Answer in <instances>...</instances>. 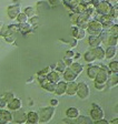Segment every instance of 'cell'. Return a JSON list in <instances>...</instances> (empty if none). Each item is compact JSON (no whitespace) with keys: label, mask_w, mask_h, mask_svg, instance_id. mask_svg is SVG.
<instances>
[{"label":"cell","mask_w":118,"mask_h":124,"mask_svg":"<svg viewBox=\"0 0 118 124\" xmlns=\"http://www.w3.org/2000/svg\"><path fill=\"white\" fill-rule=\"evenodd\" d=\"M56 112L55 106H46L42 108L39 112H38V116H39V123L40 124H46L50 122L54 119Z\"/></svg>","instance_id":"obj_1"},{"label":"cell","mask_w":118,"mask_h":124,"mask_svg":"<svg viewBox=\"0 0 118 124\" xmlns=\"http://www.w3.org/2000/svg\"><path fill=\"white\" fill-rule=\"evenodd\" d=\"M104 30L102 29L101 23L98 22L96 20H90L89 23H88V27L86 29V32H88L89 36H99L101 33V31Z\"/></svg>","instance_id":"obj_2"},{"label":"cell","mask_w":118,"mask_h":124,"mask_svg":"<svg viewBox=\"0 0 118 124\" xmlns=\"http://www.w3.org/2000/svg\"><path fill=\"white\" fill-rule=\"evenodd\" d=\"M63 122L66 124H92V120L89 116L86 115H78L77 117H73V119L65 117Z\"/></svg>","instance_id":"obj_3"},{"label":"cell","mask_w":118,"mask_h":124,"mask_svg":"<svg viewBox=\"0 0 118 124\" xmlns=\"http://www.w3.org/2000/svg\"><path fill=\"white\" fill-rule=\"evenodd\" d=\"M76 95H78V98H80L82 100L89 98L90 95V89L89 85L85 82H79L77 83V91H76Z\"/></svg>","instance_id":"obj_4"},{"label":"cell","mask_w":118,"mask_h":124,"mask_svg":"<svg viewBox=\"0 0 118 124\" xmlns=\"http://www.w3.org/2000/svg\"><path fill=\"white\" fill-rule=\"evenodd\" d=\"M90 119L94 121H97V120H101V119H105V113L102 111V108H100L99 105L97 104L92 103V108L90 110Z\"/></svg>","instance_id":"obj_5"},{"label":"cell","mask_w":118,"mask_h":124,"mask_svg":"<svg viewBox=\"0 0 118 124\" xmlns=\"http://www.w3.org/2000/svg\"><path fill=\"white\" fill-rule=\"evenodd\" d=\"M91 17L89 15H87V13H82V15H77V20H76V24L78 28L80 29H84L86 30L87 27H88V23L89 21L91 20Z\"/></svg>","instance_id":"obj_6"},{"label":"cell","mask_w":118,"mask_h":124,"mask_svg":"<svg viewBox=\"0 0 118 124\" xmlns=\"http://www.w3.org/2000/svg\"><path fill=\"white\" fill-rule=\"evenodd\" d=\"M110 9H111V7L107 3V1L106 0H101L99 2V5L95 8V11H96V13H98L100 16H107L109 15Z\"/></svg>","instance_id":"obj_7"},{"label":"cell","mask_w":118,"mask_h":124,"mask_svg":"<svg viewBox=\"0 0 118 124\" xmlns=\"http://www.w3.org/2000/svg\"><path fill=\"white\" fill-rule=\"evenodd\" d=\"M12 121L16 124H24L27 122V113L24 110L15 111V114H12Z\"/></svg>","instance_id":"obj_8"},{"label":"cell","mask_w":118,"mask_h":124,"mask_svg":"<svg viewBox=\"0 0 118 124\" xmlns=\"http://www.w3.org/2000/svg\"><path fill=\"white\" fill-rule=\"evenodd\" d=\"M12 122V113L8 110L0 108V124H8Z\"/></svg>","instance_id":"obj_9"},{"label":"cell","mask_w":118,"mask_h":124,"mask_svg":"<svg viewBox=\"0 0 118 124\" xmlns=\"http://www.w3.org/2000/svg\"><path fill=\"white\" fill-rule=\"evenodd\" d=\"M21 12V9L18 5H11L7 8V15L10 19H16L17 16Z\"/></svg>","instance_id":"obj_10"},{"label":"cell","mask_w":118,"mask_h":124,"mask_svg":"<svg viewBox=\"0 0 118 124\" xmlns=\"http://www.w3.org/2000/svg\"><path fill=\"white\" fill-rule=\"evenodd\" d=\"M7 105H8L9 111L15 112V111H18V110H20L21 108V106H22V102H21L20 99L15 98L12 101H10Z\"/></svg>","instance_id":"obj_11"},{"label":"cell","mask_w":118,"mask_h":124,"mask_svg":"<svg viewBox=\"0 0 118 124\" xmlns=\"http://www.w3.org/2000/svg\"><path fill=\"white\" fill-rule=\"evenodd\" d=\"M63 75H64V80H65L66 82L75 81V80L77 79V77H78V75H77L76 73L73 72V71L70 69V68H67V69H66L65 71H64Z\"/></svg>","instance_id":"obj_12"},{"label":"cell","mask_w":118,"mask_h":124,"mask_svg":"<svg viewBox=\"0 0 118 124\" xmlns=\"http://www.w3.org/2000/svg\"><path fill=\"white\" fill-rule=\"evenodd\" d=\"M66 86H67V82L60 80L58 83H56V89L54 93H56L59 96L64 95V94H66Z\"/></svg>","instance_id":"obj_13"},{"label":"cell","mask_w":118,"mask_h":124,"mask_svg":"<svg viewBox=\"0 0 118 124\" xmlns=\"http://www.w3.org/2000/svg\"><path fill=\"white\" fill-rule=\"evenodd\" d=\"M90 50L92 51V53H94V55H95L96 59H98V60H104L105 59V49H104L101 46L91 48Z\"/></svg>","instance_id":"obj_14"},{"label":"cell","mask_w":118,"mask_h":124,"mask_svg":"<svg viewBox=\"0 0 118 124\" xmlns=\"http://www.w3.org/2000/svg\"><path fill=\"white\" fill-rule=\"evenodd\" d=\"M46 80L49 81V82L53 83H58L59 81L61 80L60 79V74L57 72V71H49V72L46 74Z\"/></svg>","instance_id":"obj_15"},{"label":"cell","mask_w":118,"mask_h":124,"mask_svg":"<svg viewBox=\"0 0 118 124\" xmlns=\"http://www.w3.org/2000/svg\"><path fill=\"white\" fill-rule=\"evenodd\" d=\"M27 123L29 124H39V116L38 112L30 111L27 113Z\"/></svg>","instance_id":"obj_16"},{"label":"cell","mask_w":118,"mask_h":124,"mask_svg":"<svg viewBox=\"0 0 118 124\" xmlns=\"http://www.w3.org/2000/svg\"><path fill=\"white\" fill-rule=\"evenodd\" d=\"M76 91H77V83L75 81H70L67 82V86H66V94L69 96L76 95Z\"/></svg>","instance_id":"obj_17"},{"label":"cell","mask_w":118,"mask_h":124,"mask_svg":"<svg viewBox=\"0 0 118 124\" xmlns=\"http://www.w3.org/2000/svg\"><path fill=\"white\" fill-rule=\"evenodd\" d=\"M18 31H19V32H21L24 36H26V34L30 33V32L32 31V26L29 22L18 23Z\"/></svg>","instance_id":"obj_18"},{"label":"cell","mask_w":118,"mask_h":124,"mask_svg":"<svg viewBox=\"0 0 118 124\" xmlns=\"http://www.w3.org/2000/svg\"><path fill=\"white\" fill-rule=\"evenodd\" d=\"M87 8H88V2L82 1V2H80L78 6H76V7L73 8V12L76 13V15H82V13H86Z\"/></svg>","instance_id":"obj_19"},{"label":"cell","mask_w":118,"mask_h":124,"mask_svg":"<svg viewBox=\"0 0 118 124\" xmlns=\"http://www.w3.org/2000/svg\"><path fill=\"white\" fill-rule=\"evenodd\" d=\"M88 43L91 48L98 46L101 44V37L100 36H89L88 37Z\"/></svg>","instance_id":"obj_20"},{"label":"cell","mask_w":118,"mask_h":124,"mask_svg":"<svg viewBox=\"0 0 118 124\" xmlns=\"http://www.w3.org/2000/svg\"><path fill=\"white\" fill-rule=\"evenodd\" d=\"M41 84V88L44 90H46L47 92H50V93H54L55 92V89H56V83H53V82H49V81L45 80Z\"/></svg>","instance_id":"obj_21"},{"label":"cell","mask_w":118,"mask_h":124,"mask_svg":"<svg viewBox=\"0 0 118 124\" xmlns=\"http://www.w3.org/2000/svg\"><path fill=\"white\" fill-rule=\"evenodd\" d=\"M78 115H80V111L77 108H69L66 110V117L73 119V117H77Z\"/></svg>","instance_id":"obj_22"},{"label":"cell","mask_w":118,"mask_h":124,"mask_svg":"<svg viewBox=\"0 0 118 124\" xmlns=\"http://www.w3.org/2000/svg\"><path fill=\"white\" fill-rule=\"evenodd\" d=\"M98 70H99L98 65H89V67L87 68V75H88V78L91 79V80H94L98 72Z\"/></svg>","instance_id":"obj_23"},{"label":"cell","mask_w":118,"mask_h":124,"mask_svg":"<svg viewBox=\"0 0 118 124\" xmlns=\"http://www.w3.org/2000/svg\"><path fill=\"white\" fill-rule=\"evenodd\" d=\"M116 54H117V46H108L105 50V58L108 60L113 59Z\"/></svg>","instance_id":"obj_24"},{"label":"cell","mask_w":118,"mask_h":124,"mask_svg":"<svg viewBox=\"0 0 118 124\" xmlns=\"http://www.w3.org/2000/svg\"><path fill=\"white\" fill-rule=\"evenodd\" d=\"M69 68H70L77 75H80L82 73V71H84V67H82V64L79 63V62H73V64Z\"/></svg>","instance_id":"obj_25"},{"label":"cell","mask_w":118,"mask_h":124,"mask_svg":"<svg viewBox=\"0 0 118 124\" xmlns=\"http://www.w3.org/2000/svg\"><path fill=\"white\" fill-rule=\"evenodd\" d=\"M118 83V77L117 74H114L113 75H109L108 77V80L107 82H106V86H108V88H113V86H116Z\"/></svg>","instance_id":"obj_26"},{"label":"cell","mask_w":118,"mask_h":124,"mask_svg":"<svg viewBox=\"0 0 118 124\" xmlns=\"http://www.w3.org/2000/svg\"><path fill=\"white\" fill-rule=\"evenodd\" d=\"M51 6L48 1H38L36 6V10L38 11H44V10H49Z\"/></svg>","instance_id":"obj_27"},{"label":"cell","mask_w":118,"mask_h":124,"mask_svg":"<svg viewBox=\"0 0 118 124\" xmlns=\"http://www.w3.org/2000/svg\"><path fill=\"white\" fill-rule=\"evenodd\" d=\"M82 1H84V0H63L64 5H65L66 7H68L69 9H71V10H73L76 6H78L80 2H82Z\"/></svg>","instance_id":"obj_28"},{"label":"cell","mask_w":118,"mask_h":124,"mask_svg":"<svg viewBox=\"0 0 118 124\" xmlns=\"http://www.w3.org/2000/svg\"><path fill=\"white\" fill-rule=\"evenodd\" d=\"M84 59H85L86 62L91 63V62H94L95 60H96V58H95V55H94V53H92L91 50H88V51L84 54Z\"/></svg>","instance_id":"obj_29"},{"label":"cell","mask_w":118,"mask_h":124,"mask_svg":"<svg viewBox=\"0 0 118 124\" xmlns=\"http://www.w3.org/2000/svg\"><path fill=\"white\" fill-rule=\"evenodd\" d=\"M22 12L25 13V15L28 17V18H31V17H34V16H36V9H35L34 7H26L24 9V11Z\"/></svg>","instance_id":"obj_30"},{"label":"cell","mask_w":118,"mask_h":124,"mask_svg":"<svg viewBox=\"0 0 118 124\" xmlns=\"http://www.w3.org/2000/svg\"><path fill=\"white\" fill-rule=\"evenodd\" d=\"M108 69L110 70V72L114 73V74H117L118 73V61L115 60V61H111L108 65Z\"/></svg>","instance_id":"obj_31"},{"label":"cell","mask_w":118,"mask_h":124,"mask_svg":"<svg viewBox=\"0 0 118 124\" xmlns=\"http://www.w3.org/2000/svg\"><path fill=\"white\" fill-rule=\"evenodd\" d=\"M67 69V67H66V64L64 63V61H58L57 64H56V71H57L58 73H64V71Z\"/></svg>","instance_id":"obj_32"},{"label":"cell","mask_w":118,"mask_h":124,"mask_svg":"<svg viewBox=\"0 0 118 124\" xmlns=\"http://www.w3.org/2000/svg\"><path fill=\"white\" fill-rule=\"evenodd\" d=\"M17 21H18V23H26V22H28V20H29V18L27 17L26 15H25L24 12H20L18 16H17Z\"/></svg>","instance_id":"obj_33"},{"label":"cell","mask_w":118,"mask_h":124,"mask_svg":"<svg viewBox=\"0 0 118 124\" xmlns=\"http://www.w3.org/2000/svg\"><path fill=\"white\" fill-rule=\"evenodd\" d=\"M5 40L8 42V43H15V42H16V40H17V33L6 36L5 37Z\"/></svg>","instance_id":"obj_34"},{"label":"cell","mask_w":118,"mask_h":124,"mask_svg":"<svg viewBox=\"0 0 118 124\" xmlns=\"http://www.w3.org/2000/svg\"><path fill=\"white\" fill-rule=\"evenodd\" d=\"M109 16H110V17H113L115 20L118 18V5L115 6V7H111L110 12H109Z\"/></svg>","instance_id":"obj_35"},{"label":"cell","mask_w":118,"mask_h":124,"mask_svg":"<svg viewBox=\"0 0 118 124\" xmlns=\"http://www.w3.org/2000/svg\"><path fill=\"white\" fill-rule=\"evenodd\" d=\"M63 41L66 42L71 48H76L77 46V39H75V38H70L69 40H63Z\"/></svg>","instance_id":"obj_36"},{"label":"cell","mask_w":118,"mask_h":124,"mask_svg":"<svg viewBox=\"0 0 118 124\" xmlns=\"http://www.w3.org/2000/svg\"><path fill=\"white\" fill-rule=\"evenodd\" d=\"M86 33H87L86 30H84V29H80V28H79L76 39H77V40H82V39H85V37H86Z\"/></svg>","instance_id":"obj_37"},{"label":"cell","mask_w":118,"mask_h":124,"mask_svg":"<svg viewBox=\"0 0 118 124\" xmlns=\"http://www.w3.org/2000/svg\"><path fill=\"white\" fill-rule=\"evenodd\" d=\"M3 99H5L6 102H7V104H8L10 101H12L13 99H15V95H13V93L8 92V93H6L5 95H3Z\"/></svg>","instance_id":"obj_38"},{"label":"cell","mask_w":118,"mask_h":124,"mask_svg":"<svg viewBox=\"0 0 118 124\" xmlns=\"http://www.w3.org/2000/svg\"><path fill=\"white\" fill-rule=\"evenodd\" d=\"M117 31H118V24L117 23H115L111 28L108 30V32H109L111 36H115V37H117Z\"/></svg>","instance_id":"obj_39"},{"label":"cell","mask_w":118,"mask_h":124,"mask_svg":"<svg viewBox=\"0 0 118 124\" xmlns=\"http://www.w3.org/2000/svg\"><path fill=\"white\" fill-rule=\"evenodd\" d=\"M28 22L30 23L31 26H34V24H38V23H39V17H38V16H34V17L30 18V20H28Z\"/></svg>","instance_id":"obj_40"},{"label":"cell","mask_w":118,"mask_h":124,"mask_svg":"<svg viewBox=\"0 0 118 124\" xmlns=\"http://www.w3.org/2000/svg\"><path fill=\"white\" fill-rule=\"evenodd\" d=\"M63 61H64V63H65V64H66V67H67V68H69L71 64H73V60L71 59V58H65V59H64Z\"/></svg>","instance_id":"obj_41"},{"label":"cell","mask_w":118,"mask_h":124,"mask_svg":"<svg viewBox=\"0 0 118 124\" xmlns=\"http://www.w3.org/2000/svg\"><path fill=\"white\" fill-rule=\"evenodd\" d=\"M78 30H79V28L77 26H73L71 27V34H73V38H75L76 39V37H77V33H78Z\"/></svg>","instance_id":"obj_42"},{"label":"cell","mask_w":118,"mask_h":124,"mask_svg":"<svg viewBox=\"0 0 118 124\" xmlns=\"http://www.w3.org/2000/svg\"><path fill=\"white\" fill-rule=\"evenodd\" d=\"M73 55H75V52L73 50H67L65 53V58H71V59H73Z\"/></svg>","instance_id":"obj_43"},{"label":"cell","mask_w":118,"mask_h":124,"mask_svg":"<svg viewBox=\"0 0 118 124\" xmlns=\"http://www.w3.org/2000/svg\"><path fill=\"white\" fill-rule=\"evenodd\" d=\"M94 84H95V88L97 89V90H99V91L104 90V89H105V86H106V84H102V83H96V82H95Z\"/></svg>","instance_id":"obj_44"},{"label":"cell","mask_w":118,"mask_h":124,"mask_svg":"<svg viewBox=\"0 0 118 124\" xmlns=\"http://www.w3.org/2000/svg\"><path fill=\"white\" fill-rule=\"evenodd\" d=\"M92 124H109V122L106 119H101V120H97V121H94Z\"/></svg>","instance_id":"obj_45"},{"label":"cell","mask_w":118,"mask_h":124,"mask_svg":"<svg viewBox=\"0 0 118 124\" xmlns=\"http://www.w3.org/2000/svg\"><path fill=\"white\" fill-rule=\"evenodd\" d=\"M6 106H7V102H6V100L3 99V96H1V98H0V108H5Z\"/></svg>","instance_id":"obj_46"},{"label":"cell","mask_w":118,"mask_h":124,"mask_svg":"<svg viewBox=\"0 0 118 124\" xmlns=\"http://www.w3.org/2000/svg\"><path fill=\"white\" fill-rule=\"evenodd\" d=\"M100 1H101V0H90V1H89V5L92 6L94 8H96L98 5H99Z\"/></svg>","instance_id":"obj_47"},{"label":"cell","mask_w":118,"mask_h":124,"mask_svg":"<svg viewBox=\"0 0 118 124\" xmlns=\"http://www.w3.org/2000/svg\"><path fill=\"white\" fill-rule=\"evenodd\" d=\"M106 1H107V3L110 6V7H115V6L118 5L117 0H106Z\"/></svg>","instance_id":"obj_48"},{"label":"cell","mask_w":118,"mask_h":124,"mask_svg":"<svg viewBox=\"0 0 118 124\" xmlns=\"http://www.w3.org/2000/svg\"><path fill=\"white\" fill-rule=\"evenodd\" d=\"M49 70H50V68H46L45 70H41V71H39V72H38V75H45V77H46V74L49 72Z\"/></svg>","instance_id":"obj_49"},{"label":"cell","mask_w":118,"mask_h":124,"mask_svg":"<svg viewBox=\"0 0 118 124\" xmlns=\"http://www.w3.org/2000/svg\"><path fill=\"white\" fill-rule=\"evenodd\" d=\"M58 103H59V101L57 100V99H53V100L50 101V104H51V106H57L58 105Z\"/></svg>","instance_id":"obj_50"},{"label":"cell","mask_w":118,"mask_h":124,"mask_svg":"<svg viewBox=\"0 0 118 124\" xmlns=\"http://www.w3.org/2000/svg\"><path fill=\"white\" fill-rule=\"evenodd\" d=\"M109 124H118V119H117V117H115V119H114L113 121L110 122Z\"/></svg>","instance_id":"obj_51"},{"label":"cell","mask_w":118,"mask_h":124,"mask_svg":"<svg viewBox=\"0 0 118 124\" xmlns=\"http://www.w3.org/2000/svg\"><path fill=\"white\" fill-rule=\"evenodd\" d=\"M49 1H50V6H51V5H56V3L58 2L57 0H49Z\"/></svg>","instance_id":"obj_52"},{"label":"cell","mask_w":118,"mask_h":124,"mask_svg":"<svg viewBox=\"0 0 118 124\" xmlns=\"http://www.w3.org/2000/svg\"><path fill=\"white\" fill-rule=\"evenodd\" d=\"M2 26H3V23L0 21V31H1V28H2Z\"/></svg>","instance_id":"obj_53"},{"label":"cell","mask_w":118,"mask_h":124,"mask_svg":"<svg viewBox=\"0 0 118 124\" xmlns=\"http://www.w3.org/2000/svg\"><path fill=\"white\" fill-rule=\"evenodd\" d=\"M24 124H29V123H27V122H26V123H24Z\"/></svg>","instance_id":"obj_54"},{"label":"cell","mask_w":118,"mask_h":124,"mask_svg":"<svg viewBox=\"0 0 118 124\" xmlns=\"http://www.w3.org/2000/svg\"><path fill=\"white\" fill-rule=\"evenodd\" d=\"M84 1H85V0H84Z\"/></svg>","instance_id":"obj_55"}]
</instances>
